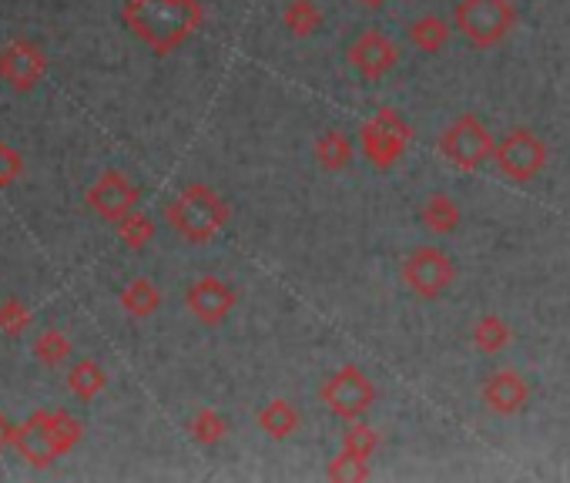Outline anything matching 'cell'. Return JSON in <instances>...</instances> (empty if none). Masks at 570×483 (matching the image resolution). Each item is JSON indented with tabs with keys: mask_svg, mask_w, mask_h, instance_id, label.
Instances as JSON below:
<instances>
[{
	"mask_svg": "<svg viewBox=\"0 0 570 483\" xmlns=\"http://www.w3.org/2000/svg\"><path fill=\"white\" fill-rule=\"evenodd\" d=\"M198 0H128L121 8L125 28L158 58L178 51L202 28Z\"/></svg>",
	"mask_w": 570,
	"mask_h": 483,
	"instance_id": "obj_1",
	"label": "cell"
},
{
	"mask_svg": "<svg viewBox=\"0 0 570 483\" xmlns=\"http://www.w3.org/2000/svg\"><path fill=\"white\" fill-rule=\"evenodd\" d=\"M228 201L212 185H185L165 208L171 231H178L191 246H208V241L228 225Z\"/></svg>",
	"mask_w": 570,
	"mask_h": 483,
	"instance_id": "obj_2",
	"label": "cell"
},
{
	"mask_svg": "<svg viewBox=\"0 0 570 483\" xmlns=\"http://www.w3.org/2000/svg\"><path fill=\"white\" fill-rule=\"evenodd\" d=\"M453 21L473 48L490 51L503 45L517 28V8L510 0H460Z\"/></svg>",
	"mask_w": 570,
	"mask_h": 483,
	"instance_id": "obj_3",
	"label": "cell"
},
{
	"mask_svg": "<svg viewBox=\"0 0 570 483\" xmlns=\"http://www.w3.org/2000/svg\"><path fill=\"white\" fill-rule=\"evenodd\" d=\"M493 135L490 128L476 118V115H460L456 121L446 125V131L440 135V155L460 168V171H476L487 158H493Z\"/></svg>",
	"mask_w": 570,
	"mask_h": 483,
	"instance_id": "obj_4",
	"label": "cell"
},
{
	"mask_svg": "<svg viewBox=\"0 0 570 483\" xmlns=\"http://www.w3.org/2000/svg\"><path fill=\"white\" fill-rule=\"evenodd\" d=\"M410 138H413V128L393 111V108H383L376 111L363 131H360V141H363V155L370 158V165L376 171H390L393 165H400V158L406 155L410 148Z\"/></svg>",
	"mask_w": 570,
	"mask_h": 483,
	"instance_id": "obj_5",
	"label": "cell"
},
{
	"mask_svg": "<svg viewBox=\"0 0 570 483\" xmlns=\"http://www.w3.org/2000/svg\"><path fill=\"white\" fill-rule=\"evenodd\" d=\"M493 161L503 171V178L527 185L533 181L543 168H547V145L537 131L530 128H513L507 131L497 148H493Z\"/></svg>",
	"mask_w": 570,
	"mask_h": 483,
	"instance_id": "obj_6",
	"label": "cell"
},
{
	"mask_svg": "<svg viewBox=\"0 0 570 483\" xmlns=\"http://www.w3.org/2000/svg\"><path fill=\"white\" fill-rule=\"evenodd\" d=\"M320 400L330 406L333 416L353 423V420H360V416H366V413L373 410V403H376V386H373V379H370L360 366H343V369H336V373L323 383Z\"/></svg>",
	"mask_w": 570,
	"mask_h": 483,
	"instance_id": "obj_7",
	"label": "cell"
},
{
	"mask_svg": "<svg viewBox=\"0 0 570 483\" xmlns=\"http://www.w3.org/2000/svg\"><path fill=\"white\" fill-rule=\"evenodd\" d=\"M453 279H456V266H453V259H450L443 249H436V246H420V249L403 263V283H406V289H410L413 296L426 299V303L440 299V296L453 286Z\"/></svg>",
	"mask_w": 570,
	"mask_h": 483,
	"instance_id": "obj_8",
	"label": "cell"
},
{
	"mask_svg": "<svg viewBox=\"0 0 570 483\" xmlns=\"http://www.w3.org/2000/svg\"><path fill=\"white\" fill-rule=\"evenodd\" d=\"M85 201H88V208H91L98 218H105V221H115V225H118L125 215H131V211L138 208L141 191H138V185H135L125 171L108 168V171H105V175L88 188Z\"/></svg>",
	"mask_w": 570,
	"mask_h": 483,
	"instance_id": "obj_9",
	"label": "cell"
},
{
	"mask_svg": "<svg viewBox=\"0 0 570 483\" xmlns=\"http://www.w3.org/2000/svg\"><path fill=\"white\" fill-rule=\"evenodd\" d=\"M48 75V55L35 41H11L0 51V81L8 88L28 95L35 91Z\"/></svg>",
	"mask_w": 570,
	"mask_h": 483,
	"instance_id": "obj_10",
	"label": "cell"
},
{
	"mask_svg": "<svg viewBox=\"0 0 570 483\" xmlns=\"http://www.w3.org/2000/svg\"><path fill=\"white\" fill-rule=\"evenodd\" d=\"M235 303H238L235 289H232L225 279H218V276H202V279L191 283L188 293H185V306H188V313H191L202 326H218V323H225V319L232 316Z\"/></svg>",
	"mask_w": 570,
	"mask_h": 483,
	"instance_id": "obj_11",
	"label": "cell"
},
{
	"mask_svg": "<svg viewBox=\"0 0 570 483\" xmlns=\"http://www.w3.org/2000/svg\"><path fill=\"white\" fill-rule=\"evenodd\" d=\"M350 65L360 71L363 81H383L396 65H400V48L393 45V38H386L383 31H363L353 48H350Z\"/></svg>",
	"mask_w": 570,
	"mask_h": 483,
	"instance_id": "obj_12",
	"label": "cell"
},
{
	"mask_svg": "<svg viewBox=\"0 0 570 483\" xmlns=\"http://www.w3.org/2000/svg\"><path fill=\"white\" fill-rule=\"evenodd\" d=\"M14 446H18V453H21L31 466H55V463L61 460V450H58V440H55V430H51V413H48V410L31 413V416L18 426Z\"/></svg>",
	"mask_w": 570,
	"mask_h": 483,
	"instance_id": "obj_13",
	"label": "cell"
},
{
	"mask_svg": "<svg viewBox=\"0 0 570 483\" xmlns=\"http://www.w3.org/2000/svg\"><path fill=\"white\" fill-rule=\"evenodd\" d=\"M483 406L497 416H513L520 410H527L530 403V386L517 369H497L483 379Z\"/></svg>",
	"mask_w": 570,
	"mask_h": 483,
	"instance_id": "obj_14",
	"label": "cell"
},
{
	"mask_svg": "<svg viewBox=\"0 0 570 483\" xmlns=\"http://www.w3.org/2000/svg\"><path fill=\"white\" fill-rule=\"evenodd\" d=\"M258 430L272 440H289L299 426H303V413L289 403V400H272L258 410L255 416Z\"/></svg>",
	"mask_w": 570,
	"mask_h": 483,
	"instance_id": "obj_15",
	"label": "cell"
},
{
	"mask_svg": "<svg viewBox=\"0 0 570 483\" xmlns=\"http://www.w3.org/2000/svg\"><path fill=\"white\" fill-rule=\"evenodd\" d=\"M460 218H463L460 205L450 195H443V191H433L426 198V205H423V225L433 235H453L460 228Z\"/></svg>",
	"mask_w": 570,
	"mask_h": 483,
	"instance_id": "obj_16",
	"label": "cell"
},
{
	"mask_svg": "<svg viewBox=\"0 0 570 483\" xmlns=\"http://www.w3.org/2000/svg\"><path fill=\"white\" fill-rule=\"evenodd\" d=\"M121 309L135 319H148L161 309V289L151 279H135L121 289Z\"/></svg>",
	"mask_w": 570,
	"mask_h": 483,
	"instance_id": "obj_17",
	"label": "cell"
},
{
	"mask_svg": "<svg viewBox=\"0 0 570 483\" xmlns=\"http://www.w3.org/2000/svg\"><path fill=\"white\" fill-rule=\"evenodd\" d=\"M450 24L436 14H423L410 24V41L423 51V55H440L450 45Z\"/></svg>",
	"mask_w": 570,
	"mask_h": 483,
	"instance_id": "obj_18",
	"label": "cell"
},
{
	"mask_svg": "<svg viewBox=\"0 0 570 483\" xmlns=\"http://www.w3.org/2000/svg\"><path fill=\"white\" fill-rule=\"evenodd\" d=\"M105 386H108V373L95 359H78L68 373V390L85 403H91L98 393H105Z\"/></svg>",
	"mask_w": 570,
	"mask_h": 483,
	"instance_id": "obj_19",
	"label": "cell"
},
{
	"mask_svg": "<svg viewBox=\"0 0 570 483\" xmlns=\"http://www.w3.org/2000/svg\"><path fill=\"white\" fill-rule=\"evenodd\" d=\"M510 343H513V329L507 326L503 316H483V319L473 326V346H476V353L497 356V353H503Z\"/></svg>",
	"mask_w": 570,
	"mask_h": 483,
	"instance_id": "obj_20",
	"label": "cell"
},
{
	"mask_svg": "<svg viewBox=\"0 0 570 483\" xmlns=\"http://www.w3.org/2000/svg\"><path fill=\"white\" fill-rule=\"evenodd\" d=\"M316 161L326 171H343L353 161V141L343 131H326L316 138Z\"/></svg>",
	"mask_w": 570,
	"mask_h": 483,
	"instance_id": "obj_21",
	"label": "cell"
},
{
	"mask_svg": "<svg viewBox=\"0 0 570 483\" xmlns=\"http://www.w3.org/2000/svg\"><path fill=\"white\" fill-rule=\"evenodd\" d=\"M282 24L293 38H313L323 28V14H320V8L313 4V0H293V4L285 8V14H282Z\"/></svg>",
	"mask_w": 570,
	"mask_h": 483,
	"instance_id": "obj_22",
	"label": "cell"
},
{
	"mask_svg": "<svg viewBox=\"0 0 570 483\" xmlns=\"http://www.w3.org/2000/svg\"><path fill=\"white\" fill-rule=\"evenodd\" d=\"M188 433H191V440H195L198 446H215V443H222V440H225V433H228V423H225V416H222L218 410H212V406H202V410L191 416V423H188Z\"/></svg>",
	"mask_w": 570,
	"mask_h": 483,
	"instance_id": "obj_23",
	"label": "cell"
},
{
	"mask_svg": "<svg viewBox=\"0 0 570 483\" xmlns=\"http://www.w3.org/2000/svg\"><path fill=\"white\" fill-rule=\"evenodd\" d=\"M35 359L45 363V366H61L71 359V339L61 333V329H45L38 339H35Z\"/></svg>",
	"mask_w": 570,
	"mask_h": 483,
	"instance_id": "obj_24",
	"label": "cell"
},
{
	"mask_svg": "<svg viewBox=\"0 0 570 483\" xmlns=\"http://www.w3.org/2000/svg\"><path fill=\"white\" fill-rule=\"evenodd\" d=\"M118 238L125 241L128 249H135V253H141L148 241L155 238V221L148 218V215H141L138 208L131 211V215H125L121 221H118Z\"/></svg>",
	"mask_w": 570,
	"mask_h": 483,
	"instance_id": "obj_25",
	"label": "cell"
},
{
	"mask_svg": "<svg viewBox=\"0 0 570 483\" xmlns=\"http://www.w3.org/2000/svg\"><path fill=\"white\" fill-rule=\"evenodd\" d=\"M343 450H350V453H356V456L370 460V456L380 450V430H376V426H370V423L353 420V423H350V430L343 433Z\"/></svg>",
	"mask_w": 570,
	"mask_h": 483,
	"instance_id": "obj_26",
	"label": "cell"
},
{
	"mask_svg": "<svg viewBox=\"0 0 570 483\" xmlns=\"http://www.w3.org/2000/svg\"><path fill=\"white\" fill-rule=\"evenodd\" d=\"M51 430H55V440H58L61 456H65V453H71V450L81 443V436H85L81 420H78V416H71L68 410H51Z\"/></svg>",
	"mask_w": 570,
	"mask_h": 483,
	"instance_id": "obj_27",
	"label": "cell"
},
{
	"mask_svg": "<svg viewBox=\"0 0 570 483\" xmlns=\"http://www.w3.org/2000/svg\"><path fill=\"white\" fill-rule=\"evenodd\" d=\"M326 476H330V480H346V483H353V480H370L373 470H370V460H363V456L343 450L336 460H330Z\"/></svg>",
	"mask_w": 570,
	"mask_h": 483,
	"instance_id": "obj_28",
	"label": "cell"
},
{
	"mask_svg": "<svg viewBox=\"0 0 570 483\" xmlns=\"http://www.w3.org/2000/svg\"><path fill=\"white\" fill-rule=\"evenodd\" d=\"M31 326V309L21 299H4L0 303V333L21 336Z\"/></svg>",
	"mask_w": 570,
	"mask_h": 483,
	"instance_id": "obj_29",
	"label": "cell"
},
{
	"mask_svg": "<svg viewBox=\"0 0 570 483\" xmlns=\"http://www.w3.org/2000/svg\"><path fill=\"white\" fill-rule=\"evenodd\" d=\"M21 175H24V155L11 148L8 141H0V188L18 185Z\"/></svg>",
	"mask_w": 570,
	"mask_h": 483,
	"instance_id": "obj_30",
	"label": "cell"
},
{
	"mask_svg": "<svg viewBox=\"0 0 570 483\" xmlns=\"http://www.w3.org/2000/svg\"><path fill=\"white\" fill-rule=\"evenodd\" d=\"M14 433H18V426L11 423V416L4 410H0V453H4L14 443Z\"/></svg>",
	"mask_w": 570,
	"mask_h": 483,
	"instance_id": "obj_31",
	"label": "cell"
},
{
	"mask_svg": "<svg viewBox=\"0 0 570 483\" xmlns=\"http://www.w3.org/2000/svg\"><path fill=\"white\" fill-rule=\"evenodd\" d=\"M360 4L366 8V11H380V8H386L390 0H360Z\"/></svg>",
	"mask_w": 570,
	"mask_h": 483,
	"instance_id": "obj_32",
	"label": "cell"
}]
</instances>
